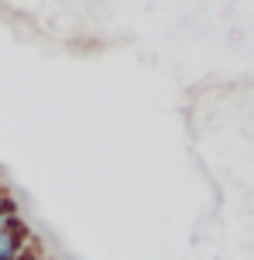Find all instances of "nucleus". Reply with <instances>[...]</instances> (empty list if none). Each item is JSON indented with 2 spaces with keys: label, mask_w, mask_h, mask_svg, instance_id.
Masks as SVG:
<instances>
[{
  "label": "nucleus",
  "mask_w": 254,
  "mask_h": 260,
  "mask_svg": "<svg viewBox=\"0 0 254 260\" xmlns=\"http://www.w3.org/2000/svg\"><path fill=\"white\" fill-rule=\"evenodd\" d=\"M21 243H24L21 222H14L7 233H0V260H17L21 257Z\"/></svg>",
  "instance_id": "f257e3e1"
},
{
  "label": "nucleus",
  "mask_w": 254,
  "mask_h": 260,
  "mask_svg": "<svg viewBox=\"0 0 254 260\" xmlns=\"http://www.w3.org/2000/svg\"><path fill=\"white\" fill-rule=\"evenodd\" d=\"M14 222H17V219H14V216H11V212H7V209H4V206H0V233H7V230H11V226H14Z\"/></svg>",
  "instance_id": "f03ea898"
}]
</instances>
